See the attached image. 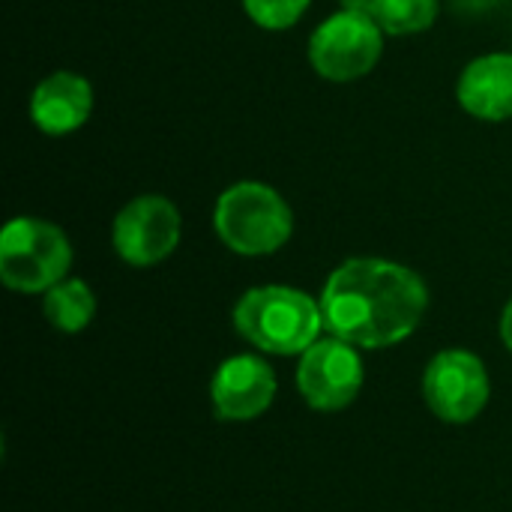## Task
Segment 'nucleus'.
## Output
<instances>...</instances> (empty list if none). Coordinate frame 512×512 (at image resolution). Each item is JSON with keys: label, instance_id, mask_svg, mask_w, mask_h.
Here are the masks:
<instances>
[{"label": "nucleus", "instance_id": "obj_1", "mask_svg": "<svg viewBox=\"0 0 512 512\" xmlns=\"http://www.w3.org/2000/svg\"><path fill=\"white\" fill-rule=\"evenodd\" d=\"M318 300L330 336L357 348H390L420 327L429 309V288L405 264L348 258L327 276Z\"/></svg>", "mask_w": 512, "mask_h": 512}, {"label": "nucleus", "instance_id": "obj_2", "mask_svg": "<svg viewBox=\"0 0 512 512\" xmlns=\"http://www.w3.org/2000/svg\"><path fill=\"white\" fill-rule=\"evenodd\" d=\"M234 330L264 354L300 357L321 339V300L291 285L249 288L234 306Z\"/></svg>", "mask_w": 512, "mask_h": 512}, {"label": "nucleus", "instance_id": "obj_3", "mask_svg": "<svg viewBox=\"0 0 512 512\" xmlns=\"http://www.w3.org/2000/svg\"><path fill=\"white\" fill-rule=\"evenodd\" d=\"M213 231L243 258L273 255L294 234V210L270 183L240 180L216 198Z\"/></svg>", "mask_w": 512, "mask_h": 512}, {"label": "nucleus", "instance_id": "obj_4", "mask_svg": "<svg viewBox=\"0 0 512 512\" xmlns=\"http://www.w3.org/2000/svg\"><path fill=\"white\" fill-rule=\"evenodd\" d=\"M72 243L63 228L36 216H15L0 231V279L18 294H45L69 276Z\"/></svg>", "mask_w": 512, "mask_h": 512}, {"label": "nucleus", "instance_id": "obj_5", "mask_svg": "<svg viewBox=\"0 0 512 512\" xmlns=\"http://www.w3.org/2000/svg\"><path fill=\"white\" fill-rule=\"evenodd\" d=\"M384 30L369 12L339 9L327 15L309 36L312 69L333 84L366 78L384 54Z\"/></svg>", "mask_w": 512, "mask_h": 512}, {"label": "nucleus", "instance_id": "obj_6", "mask_svg": "<svg viewBox=\"0 0 512 512\" xmlns=\"http://www.w3.org/2000/svg\"><path fill=\"white\" fill-rule=\"evenodd\" d=\"M183 219L171 198L147 192L123 204L111 222V246L129 267H156L180 243Z\"/></svg>", "mask_w": 512, "mask_h": 512}, {"label": "nucleus", "instance_id": "obj_7", "mask_svg": "<svg viewBox=\"0 0 512 512\" xmlns=\"http://www.w3.org/2000/svg\"><path fill=\"white\" fill-rule=\"evenodd\" d=\"M492 384L486 363L465 351L447 348L432 357L423 375V399L444 423H471L483 414Z\"/></svg>", "mask_w": 512, "mask_h": 512}, {"label": "nucleus", "instance_id": "obj_8", "mask_svg": "<svg viewBox=\"0 0 512 512\" xmlns=\"http://www.w3.org/2000/svg\"><path fill=\"white\" fill-rule=\"evenodd\" d=\"M297 387L306 405L315 411H342L348 408L363 387V360L357 345L327 336L300 354Z\"/></svg>", "mask_w": 512, "mask_h": 512}, {"label": "nucleus", "instance_id": "obj_9", "mask_svg": "<svg viewBox=\"0 0 512 512\" xmlns=\"http://www.w3.org/2000/svg\"><path fill=\"white\" fill-rule=\"evenodd\" d=\"M213 411L225 423H246L261 417L276 399V375L264 357L237 354L225 360L210 384Z\"/></svg>", "mask_w": 512, "mask_h": 512}, {"label": "nucleus", "instance_id": "obj_10", "mask_svg": "<svg viewBox=\"0 0 512 512\" xmlns=\"http://www.w3.org/2000/svg\"><path fill=\"white\" fill-rule=\"evenodd\" d=\"M93 84L69 69L42 78L30 93V120L42 135L78 132L93 114Z\"/></svg>", "mask_w": 512, "mask_h": 512}, {"label": "nucleus", "instance_id": "obj_11", "mask_svg": "<svg viewBox=\"0 0 512 512\" xmlns=\"http://www.w3.org/2000/svg\"><path fill=\"white\" fill-rule=\"evenodd\" d=\"M456 99L462 111L477 120H512V51L474 57L456 81Z\"/></svg>", "mask_w": 512, "mask_h": 512}, {"label": "nucleus", "instance_id": "obj_12", "mask_svg": "<svg viewBox=\"0 0 512 512\" xmlns=\"http://www.w3.org/2000/svg\"><path fill=\"white\" fill-rule=\"evenodd\" d=\"M42 312L60 333H81L96 315V294L84 279L66 276L42 294Z\"/></svg>", "mask_w": 512, "mask_h": 512}, {"label": "nucleus", "instance_id": "obj_13", "mask_svg": "<svg viewBox=\"0 0 512 512\" xmlns=\"http://www.w3.org/2000/svg\"><path fill=\"white\" fill-rule=\"evenodd\" d=\"M441 0H372L369 15L387 36H414L438 21Z\"/></svg>", "mask_w": 512, "mask_h": 512}, {"label": "nucleus", "instance_id": "obj_14", "mask_svg": "<svg viewBox=\"0 0 512 512\" xmlns=\"http://www.w3.org/2000/svg\"><path fill=\"white\" fill-rule=\"evenodd\" d=\"M312 0H243L246 15L261 27V30H288L294 27Z\"/></svg>", "mask_w": 512, "mask_h": 512}, {"label": "nucleus", "instance_id": "obj_15", "mask_svg": "<svg viewBox=\"0 0 512 512\" xmlns=\"http://www.w3.org/2000/svg\"><path fill=\"white\" fill-rule=\"evenodd\" d=\"M501 339H504V345L512 351V300L507 303L504 315H501Z\"/></svg>", "mask_w": 512, "mask_h": 512}, {"label": "nucleus", "instance_id": "obj_16", "mask_svg": "<svg viewBox=\"0 0 512 512\" xmlns=\"http://www.w3.org/2000/svg\"><path fill=\"white\" fill-rule=\"evenodd\" d=\"M459 9H471V12H477V9H489V6H495L498 0H453Z\"/></svg>", "mask_w": 512, "mask_h": 512}, {"label": "nucleus", "instance_id": "obj_17", "mask_svg": "<svg viewBox=\"0 0 512 512\" xmlns=\"http://www.w3.org/2000/svg\"><path fill=\"white\" fill-rule=\"evenodd\" d=\"M342 9H357V12H369L372 0H342Z\"/></svg>", "mask_w": 512, "mask_h": 512}]
</instances>
